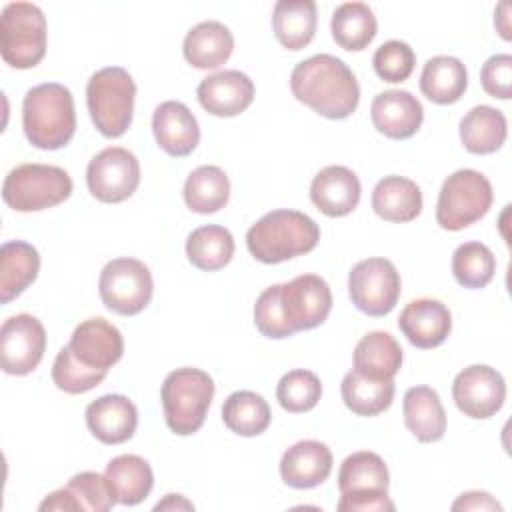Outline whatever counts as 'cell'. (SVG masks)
Listing matches in <instances>:
<instances>
[{
    "mask_svg": "<svg viewBox=\"0 0 512 512\" xmlns=\"http://www.w3.org/2000/svg\"><path fill=\"white\" fill-rule=\"evenodd\" d=\"M290 90L298 102L330 120L348 118L360 102L354 72L332 54H316L298 62L290 74Z\"/></svg>",
    "mask_w": 512,
    "mask_h": 512,
    "instance_id": "cell-1",
    "label": "cell"
},
{
    "mask_svg": "<svg viewBox=\"0 0 512 512\" xmlns=\"http://www.w3.org/2000/svg\"><path fill=\"white\" fill-rule=\"evenodd\" d=\"M22 128L28 142L40 150L64 148L76 132L72 92L58 82L32 86L22 100Z\"/></svg>",
    "mask_w": 512,
    "mask_h": 512,
    "instance_id": "cell-2",
    "label": "cell"
},
{
    "mask_svg": "<svg viewBox=\"0 0 512 512\" xmlns=\"http://www.w3.org/2000/svg\"><path fill=\"white\" fill-rule=\"evenodd\" d=\"M320 240V226L298 210H272L246 232L248 252L262 264H280L308 254Z\"/></svg>",
    "mask_w": 512,
    "mask_h": 512,
    "instance_id": "cell-3",
    "label": "cell"
},
{
    "mask_svg": "<svg viewBox=\"0 0 512 512\" xmlns=\"http://www.w3.org/2000/svg\"><path fill=\"white\" fill-rule=\"evenodd\" d=\"M214 380L200 368H176L162 384L160 400L166 426L178 436L198 432L214 398Z\"/></svg>",
    "mask_w": 512,
    "mask_h": 512,
    "instance_id": "cell-4",
    "label": "cell"
},
{
    "mask_svg": "<svg viewBox=\"0 0 512 512\" xmlns=\"http://www.w3.org/2000/svg\"><path fill=\"white\" fill-rule=\"evenodd\" d=\"M388 486L386 462L376 452H354L344 458L338 470L340 500L336 508L340 512H392Z\"/></svg>",
    "mask_w": 512,
    "mask_h": 512,
    "instance_id": "cell-5",
    "label": "cell"
},
{
    "mask_svg": "<svg viewBox=\"0 0 512 512\" xmlns=\"http://www.w3.org/2000/svg\"><path fill=\"white\" fill-rule=\"evenodd\" d=\"M136 84L128 70L106 66L86 84V104L96 130L106 138H120L132 124Z\"/></svg>",
    "mask_w": 512,
    "mask_h": 512,
    "instance_id": "cell-6",
    "label": "cell"
},
{
    "mask_svg": "<svg viewBox=\"0 0 512 512\" xmlns=\"http://www.w3.org/2000/svg\"><path fill=\"white\" fill-rule=\"evenodd\" d=\"M72 188V178L64 168L32 162L6 174L2 198L16 212H38L68 200Z\"/></svg>",
    "mask_w": 512,
    "mask_h": 512,
    "instance_id": "cell-7",
    "label": "cell"
},
{
    "mask_svg": "<svg viewBox=\"0 0 512 512\" xmlns=\"http://www.w3.org/2000/svg\"><path fill=\"white\" fill-rule=\"evenodd\" d=\"M46 16L32 2H10L0 16V54L16 70L34 68L46 54Z\"/></svg>",
    "mask_w": 512,
    "mask_h": 512,
    "instance_id": "cell-8",
    "label": "cell"
},
{
    "mask_svg": "<svg viewBox=\"0 0 512 512\" xmlns=\"http://www.w3.org/2000/svg\"><path fill=\"white\" fill-rule=\"evenodd\" d=\"M494 200L490 180L472 168L452 172L438 194L436 222L440 228L458 232L478 222L490 210Z\"/></svg>",
    "mask_w": 512,
    "mask_h": 512,
    "instance_id": "cell-9",
    "label": "cell"
},
{
    "mask_svg": "<svg viewBox=\"0 0 512 512\" xmlns=\"http://www.w3.org/2000/svg\"><path fill=\"white\" fill-rule=\"evenodd\" d=\"M98 292L108 310L120 316L140 314L152 300V274L138 258H114L100 272Z\"/></svg>",
    "mask_w": 512,
    "mask_h": 512,
    "instance_id": "cell-10",
    "label": "cell"
},
{
    "mask_svg": "<svg viewBox=\"0 0 512 512\" xmlns=\"http://www.w3.org/2000/svg\"><path fill=\"white\" fill-rule=\"evenodd\" d=\"M402 292L396 266L386 258H366L352 266L348 274V294L352 304L374 318L394 310Z\"/></svg>",
    "mask_w": 512,
    "mask_h": 512,
    "instance_id": "cell-11",
    "label": "cell"
},
{
    "mask_svg": "<svg viewBox=\"0 0 512 512\" xmlns=\"http://www.w3.org/2000/svg\"><path fill=\"white\" fill-rule=\"evenodd\" d=\"M276 294L290 334L324 324L332 310L330 286L316 274H302L290 282L276 284Z\"/></svg>",
    "mask_w": 512,
    "mask_h": 512,
    "instance_id": "cell-12",
    "label": "cell"
},
{
    "mask_svg": "<svg viewBox=\"0 0 512 512\" xmlns=\"http://www.w3.org/2000/svg\"><path fill=\"white\" fill-rule=\"evenodd\" d=\"M86 184L90 194L100 202H124L140 184V162L122 146L104 148L88 162Z\"/></svg>",
    "mask_w": 512,
    "mask_h": 512,
    "instance_id": "cell-13",
    "label": "cell"
},
{
    "mask_svg": "<svg viewBox=\"0 0 512 512\" xmlns=\"http://www.w3.org/2000/svg\"><path fill=\"white\" fill-rule=\"evenodd\" d=\"M46 350V330L32 314H16L0 328V362L10 376H26L38 368Z\"/></svg>",
    "mask_w": 512,
    "mask_h": 512,
    "instance_id": "cell-14",
    "label": "cell"
},
{
    "mask_svg": "<svg viewBox=\"0 0 512 512\" xmlns=\"http://www.w3.org/2000/svg\"><path fill=\"white\" fill-rule=\"evenodd\" d=\"M452 398L464 416L486 420L504 406V376L492 366L472 364L456 374L452 382Z\"/></svg>",
    "mask_w": 512,
    "mask_h": 512,
    "instance_id": "cell-15",
    "label": "cell"
},
{
    "mask_svg": "<svg viewBox=\"0 0 512 512\" xmlns=\"http://www.w3.org/2000/svg\"><path fill=\"white\" fill-rule=\"evenodd\" d=\"M68 348L82 366L108 372L124 354V338L108 320L88 318L74 328Z\"/></svg>",
    "mask_w": 512,
    "mask_h": 512,
    "instance_id": "cell-16",
    "label": "cell"
},
{
    "mask_svg": "<svg viewBox=\"0 0 512 512\" xmlns=\"http://www.w3.org/2000/svg\"><path fill=\"white\" fill-rule=\"evenodd\" d=\"M200 106L220 118L242 114L254 100V82L240 70H222L200 80L196 88Z\"/></svg>",
    "mask_w": 512,
    "mask_h": 512,
    "instance_id": "cell-17",
    "label": "cell"
},
{
    "mask_svg": "<svg viewBox=\"0 0 512 512\" xmlns=\"http://www.w3.org/2000/svg\"><path fill=\"white\" fill-rule=\"evenodd\" d=\"M84 416L92 436L108 446L128 442L138 426V410L124 394H104L92 400Z\"/></svg>",
    "mask_w": 512,
    "mask_h": 512,
    "instance_id": "cell-18",
    "label": "cell"
},
{
    "mask_svg": "<svg viewBox=\"0 0 512 512\" xmlns=\"http://www.w3.org/2000/svg\"><path fill=\"white\" fill-rule=\"evenodd\" d=\"M374 128L392 140L412 138L424 120V108L408 90H384L370 106Z\"/></svg>",
    "mask_w": 512,
    "mask_h": 512,
    "instance_id": "cell-19",
    "label": "cell"
},
{
    "mask_svg": "<svg viewBox=\"0 0 512 512\" xmlns=\"http://www.w3.org/2000/svg\"><path fill=\"white\" fill-rule=\"evenodd\" d=\"M156 144L174 158L192 154L200 142V126L190 108L178 100H166L152 114Z\"/></svg>",
    "mask_w": 512,
    "mask_h": 512,
    "instance_id": "cell-20",
    "label": "cell"
},
{
    "mask_svg": "<svg viewBox=\"0 0 512 512\" xmlns=\"http://www.w3.org/2000/svg\"><path fill=\"white\" fill-rule=\"evenodd\" d=\"M398 328L412 346L422 350L436 348L452 330V314L440 300L418 298L400 312Z\"/></svg>",
    "mask_w": 512,
    "mask_h": 512,
    "instance_id": "cell-21",
    "label": "cell"
},
{
    "mask_svg": "<svg viewBox=\"0 0 512 512\" xmlns=\"http://www.w3.org/2000/svg\"><path fill=\"white\" fill-rule=\"evenodd\" d=\"M362 186L358 176L340 164L322 168L310 184L312 204L330 218L350 214L360 202Z\"/></svg>",
    "mask_w": 512,
    "mask_h": 512,
    "instance_id": "cell-22",
    "label": "cell"
},
{
    "mask_svg": "<svg viewBox=\"0 0 512 512\" xmlns=\"http://www.w3.org/2000/svg\"><path fill=\"white\" fill-rule=\"evenodd\" d=\"M332 452L320 440H300L292 444L280 460V476L286 486L296 490L316 488L332 472Z\"/></svg>",
    "mask_w": 512,
    "mask_h": 512,
    "instance_id": "cell-23",
    "label": "cell"
},
{
    "mask_svg": "<svg viewBox=\"0 0 512 512\" xmlns=\"http://www.w3.org/2000/svg\"><path fill=\"white\" fill-rule=\"evenodd\" d=\"M116 504L110 486L98 472L74 474L66 486L50 492L38 506L42 512H62V510H90L106 512Z\"/></svg>",
    "mask_w": 512,
    "mask_h": 512,
    "instance_id": "cell-24",
    "label": "cell"
},
{
    "mask_svg": "<svg viewBox=\"0 0 512 512\" xmlns=\"http://www.w3.org/2000/svg\"><path fill=\"white\" fill-rule=\"evenodd\" d=\"M234 50V36L228 26L218 20H204L188 30L182 52L188 64L198 70H214L222 66Z\"/></svg>",
    "mask_w": 512,
    "mask_h": 512,
    "instance_id": "cell-25",
    "label": "cell"
},
{
    "mask_svg": "<svg viewBox=\"0 0 512 512\" xmlns=\"http://www.w3.org/2000/svg\"><path fill=\"white\" fill-rule=\"evenodd\" d=\"M404 424L418 442H438L446 432V412L440 396L430 386H412L402 400Z\"/></svg>",
    "mask_w": 512,
    "mask_h": 512,
    "instance_id": "cell-26",
    "label": "cell"
},
{
    "mask_svg": "<svg viewBox=\"0 0 512 512\" xmlns=\"http://www.w3.org/2000/svg\"><path fill=\"white\" fill-rule=\"evenodd\" d=\"M104 478L116 504L136 506L154 486V474L150 464L136 454H120L106 464Z\"/></svg>",
    "mask_w": 512,
    "mask_h": 512,
    "instance_id": "cell-27",
    "label": "cell"
},
{
    "mask_svg": "<svg viewBox=\"0 0 512 512\" xmlns=\"http://www.w3.org/2000/svg\"><path fill=\"white\" fill-rule=\"evenodd\" d=\"M372 210L386 222H410L422 212L420 186L404 176H384L372 190Z\"/></svg>",
    "mask_w": 512,
    "mask_h": 512,
    "instance_id": "cell-28",
    "label": "cell"
},
{
    "mask_svg": "<svg viewBox=\"0 0 512 512\" xmlns=\"http://www.w3.org/2000/svg\"><path fill=\"white\" fill-rule=\"evenodd\" d=\"M40 272L38 250L24 240H8L0 248V302L20 296Z\"/></svg>",
    "mask_w": 512,
    "mask_h": 512,
    "instance_id": "cell-29",
    "label": "cell"
},
{
    "mask_svg": "<svg viewBox=\"0 0 512 512\" xmlns=\"http://www.w3.org/2000/svg\"><path fill=\"white\" fill-rule=\"evenodd\" d=\"M402 348L388 332L362 336L354 348V370L370 380H392L402 368Z\"/></svg>",
    "mask_w": 512,
    "mask_h": 512,
    "instance_id": "cell-30",
    "label": "cell"
},
{
    "mask_svg": "<svg viewBox=\"0 0 512 512\" xmlns=\"http://www.w3.org/2000/svg\"><path fill=\"white\" fill-rule=\"evenodd\" d=\"M318 12L312 0H280L272 10L276 40L288 50H302L316 34Z\"/></svg>",
    "mask_w": 512,
    "mask_h": 512,
    "instance_id": "cell-31",
    "label": "cell"
},
{
    "mask_svg": "<svg viewBox=\"0 0 512 512\" xmlns=\"http://www.w3.org/2000/svg\"><path fill=\"white\" fill-rule=\"evenodd\" d=\"M468 88V72L456 56L430 58L420 74V90L434 104H454Z\"/></svg>",
    "mask_w": 512,
    "mask_h": 512,
    "instance_id": "cell-32",
    "label": "cell"
},
{
    "mask_svg": "<svg viewBox=\"0 0 512 512\" xmlns=\"http://www.w3.org/2000/svg\"><path fill=\"white\" fill-rule=\"evenodd\" d=\"M506 116L488 104L474 106L460 120V140L472 154H492L506 142Z\"/></svg>",
    "mask_w": 512,
    "mask_h": 512,
    "instance_id": "cell-33",
    "label": "cell"
},
{
    "mask_svg": "<svg viewBox=\"0 0 512 512\" xmlns=\"http://www.w3.org/2000/svg\"><path fill=\"white\" fill-rule=\"evenodd\" d=\"M184 202L196 214H214L228 204L230 180L220 166H198L184 182Z\"/></svg>",
    "mask_w": 512,
    "mask_h": 512,
    "instance_id": "cell-34",
    "label": "cell"
},
{
    "mask_svg": "<svg viewBox=\"0 0 512 512\" xmlns=\"http://www.w3.org/2000/svg\"><path fill=\"white\" fill-rule=\"evenodd\" d=\"M330 30L334 42L348 50H364L378 32V22L372 8L364 2H344L340 4L330 20Z\"/></svg>",
    "mask_w": 512,
    "mask_h": 512,
    "instance_id": "cell-35",
    "label": "cell"
},
{
    "mask_svg": "<svg viewBox=\"0 0 512 512\" xmlns=\"http://www.w3.org/2000/svg\"><path fill=\"white\" fill-rule=\"evenodd\" d=\"M186 256L192 266L204 272L224 268L234 256V236L228 228L206 224L192 230L186 238Z\"/></svg>",
    "mask_w": 512,
    "mask_h": 512,
    "instance_id": "cell-36",
    "label": "cell"
},
{
    "mask_svg": "<svg viewBox=\"0 0 512 512\" xmlns=\"http://www.w3.org/2000/svg\"><path fill=\"white\" fill-rule=\"evenodd\" d=\"M270 420L268 402L252 390L232 392L222 404V422L238 436H260L270 426Z\"/></svg>",
    "mask_w": 512,
    "mask_h": 512,
    "instance_id": "cell-37",
    "label": "cell"
},
{
    "mask_svg": "<svg viewBox=\"0 0 512 512\" xmlns=\"http://www.w3.org/2000/svg\"><path fill=\"white\" fill-rule=\"evenodd\" d=\"M346 408L358 416H378L390 408L394 400V380H370L350 370L340 384Z\"/></svg>",
    "mask_w": 512,
    "mask_h": 512,
    "instance_id": "cell-38",
    "label": "cell"
},
{
    "mask_svg": "<svg viewBox=\"0 0 512 512\" xmlns=\"http://www.w3.org/2000/svg\"><path fill=\"white\" fill-rule=\"evenodd\" d=\"M494 272L496 258L482 242H464L452 254V274L464 288H484L494 278Z\"/></svg>",
    "mask_w": 512,
    "mask_h": 512,
    "instance_id": "cell-39",
    "label": "cell"
},
{
    "mask_svg": "<svg viewBox=\"0 0 512 512\" xmlns=\"http://www.w3.org/2000/svg\"><path fill=\"white\" fill-rule=\"evenodd\" d=\"M322 396L320 378L304 368L286 372L276 386L278 404L292 414H302L312 410Z\"/></svg>",
    "mask_w": 512,
    "mask_h": 512,
    "instance_id": "cell-40",
    "label": "cell"
},
{
    "mask_svg": "<svg viewBox=\"0 0 512 512\" xmlns=\"http://www.w3.org/2000/svg\"><path fill=\"white\" fill-rule=\"evenodd\" d=\"M108 372H98L82 366L70 352L68 346L60 348L52 364V380L58 390L66 394H84L96 388Z\"/></svg>",
    "mask_w": 512,
    "mask_h": 512,
    "instance_id": "cell-41",
    "label": "cell"
},
{
    "mask_svg": "<svg viewBox=\"0 0 512 512\" xmlns=\"http://www.w3.org/2000/svg\"><path fill=\"white\" fill-rule=\"evenodd\" d=\"M372 66L378 78L396 84L410 78L416 66V54L410 44L402 40H388L376 48L372 56Z\"/></svg>",
    "mask_w": 512,
    "mask_h": 512,
    "instance_id": "cell-42",
    "label": "cell"
},
{
    "mask_svg": "<svg viewBox=\"0 0 512 512\" xmlns=\"http://www.w3.org/2000/svg\"><path fill=\"white\" fill-rule=\"evenodd\" d=\"M254 324H256V328L260 330L262 336L272 338V340H282V338L292 336L288 326H286V322H284V318H282L280 306H278L276 284H272L266 290H262L260 296L256 298V304H254Z\"/></svg>",
    "mask_w": 512,
    "mask_h": 512,
    "instance_id": "cell-43",
    "label": "cell"
},
{
    "mask_svg": "<svg viewBox=\"0 0 512 512\" xmlns=\"http://www.w3.org/2000/svg\"><path fill=\"white\" fill-rule=\"evenodd\" d=\"M480 82L486 94L492 98L508 100L512 96V56L494 54L490 56L480 70Z\"/></svg>",
    "mask_w": 512,
    "mask_h": 512,
    "instance_id": "cell-44",
    "label": "cell"
},
{
    "mask_svg": "<svg viewBox=\"0 0 512 512\" xmlns=\"http://www.w3.org/2000/svg\"><path fill=\"white\" fill-rule=\"evenodd\" d=\"M452 510H496L502 512V506L488 494L480 490L464 492L452 502Z\"/></svg>",
    "mask_w": 512,
    "mask_h": 512,
    "instance_id": "cell-45",
    "label": "cell"
},
{
    "mask_svg": "<svg viewBox=\"0 0 512 512\" xmlns=\"http://www.w3.org/2000/svg\"><path fill=\"white\" fill-rule=\"evenodd\" d=\"M154 510H194V504L180 494H168L162 502L154 506Z\"/></svg>",
    "mask_w": 512,
    "mask_h": 512,
    "instance_id": "cell-46",
    "label": "cell"
},
{
    "mask_svg": "<svg viewBox=\"0 0 512 512\" xmlns=\"http://www.w3.org/2000/svg\"><path fill=\"white\" fill-rule=\"evenodd\" d=\"M508 10H510V4L508 2H502L498 8H496V12H494V26L498 28V32H500V36L504 38V40H510L512 36H510V26H508Z\"/></svg>",
    "mask_w": 512,
    "mask_h": 512,
    "instance_id": "cell-47",
    "label": "cell"
}]
</instances>
